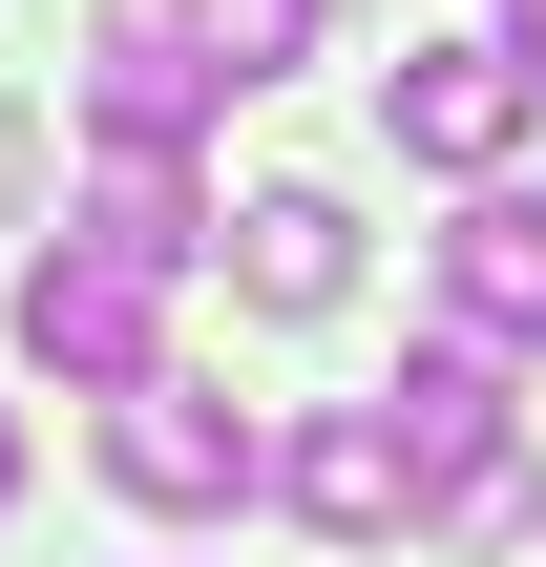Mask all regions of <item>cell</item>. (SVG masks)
<instances>
[{
	"instance_id": "ba28073f",
	"label": "cell",
	"mask_w": 546,
	"mask_h": 567,
	"mask_svg": "<svg viewBox=\"0 0 546 567\" xmlns=\"http://www.w3.org/2000/svg\"><path fill=\"white\" fill-rule=\"evenodd\" d=\"M442 295H463V337H546V210L526 189H484V210L442 231Z\"/></svg>"
},
{
	"instance_id": "277c9868",
	"label": "cell",
	"mask_w": 546,
	"mask_h": 567,
	"mask_svg": "<svg viewBox=\"0 0 546 567\" xmlns=\"http://www.w3.org/2000/svg\"><path fill=\"white\" fill-rule=\"evenodd\" d=\"M210 105H231V63L189 42V0H126L105 63H84V126H105V147H189Z\"/></svg>"
},
{
	"instance_id": "30bf717a",
	"label": "cell",
	"mask_w": 546,
	"mask_h": 567,
	"mask_svg": "<svg viewBox=\"0 0 546 567\" xmlns=\"http://www.w3.org/2000/svg\"><path fill=\"white\" fill-rule=\"evenodd\" d=\"M505 42H526V63H546V0H505Z\"/></svg>"
},
{
	"instance_id": "9c48e42d",
	"label": "cell",
	"mask_w": 546,
	"mask_h": 567,
	"mask_svg": "<svg viewBox=\"0 0 546 567\" xmlns=\"http://www.w3.org/2000/svg\"><path fill=\"white\" fill-rule=\"evenodd\" d=\"M189 42H210V63H231V84H274V63H295V42H316V0H189Z\"/></svg>"
},
{
	"instance_id": "7a4b0ae2",
	"label": "cell",
	"mask_w": 546,
	"mask_h": 567,
	"mask_svg": "<svg viewBox=\"0 0 546 567\" xmlns=\"http://www.w3.org/2000/svg\"><path fill=\"white\" fill-rule=\"evenodd\" d=\"M147 316H168V274L147 252H105V231H63L42 274H21V358L42 379H84V400H147L168 358H147Z\"/></svg>"
},
{
	"instance_id": "52a82bcc",
	"label": "cell",
	"mask_w": 546,
	"mask_h": 567,
	"mask_svg": "<svg viewBox=\"0 0 546 567\" xmlns=\"http://www.w3.org/2000/svg\"><path fill=\"white\" fill-rule=\"evenodd\" d=\"M231 274H253V316H337L358 295V210L337 189H253L231 210Z\"/></svg>"
},
{
	"instance_id": "6da1fadb",
	"label": "cell",
	"mask_w": 546,
	"mask_h": 567,
	"mask_svg": "<svg viewBox=\"0 0 546 567\" xmlns=\"http://www.w3.org/2000/svg\"><path fill=\"white\" fill-rule=\"evenodd\" d=\"M105 484L168 505V526H231L253 484H295V442H253L210 379H147V400H105Z\"/></svg>"
},
{
	"instance_id": "8992f818",
	"label": "cell",
	"mask_w": 546,
	"mask_h": 567,
	"mask_svg": "<svg viewBox=\"0 0 546 567\" xmlns=\"http://www.w3.org/2000/svg\"><path fill=\"white\" fill-rule=\"evenodd\" d=\"M379 400H400V442H421V484H442V505H484V484H505V358H463V337H442V358H400Z\"/></svg>"
},
{
	"instance_id": "8fae6325",
	"label": "cell",
	"mask_w": 546,
	"mask_h": 567,
	"mask_svg": "<svg viewBox=\"0 0 546 567\" xmlns=\"http://www.w3.org/2000/svg\"><path fill=\"white\" fill-rule=\"evenodd\" d=\"M0 505H21V421H0Z\"/></svg>"
},
{
	"instance_id": "5b68a950",
	"label": "cell",
	"mask_w": 546,
	"mask_h": 567,
	"mask_svg": "<svg viewBox=\"0 0 546 567\" xmlns=\"http://www.w3.org/2000/svg\"><path fill=\"white\" fill-rule=\"evenodd\" d=\"M442 484H421V442H400V400H337V421H295V526H337V547H400Z\"/></svg>"
},
{
	"instance_id": "3957f363",
	"label": "cell",
	"mask_w": 546,
	"mask_h": 567,
	"mask_svg": "<svg viewBox=\"0 0 546 567\" xmlns=\"http://www.w3.org/2000/svg\"><path fill=\"white\" fill-rule=\"evenodd\" d=\"M526 105H546L526 42H421V63H379V126H400L421 168H505V147H526Z\"/></svg>"
}]
</instances>
